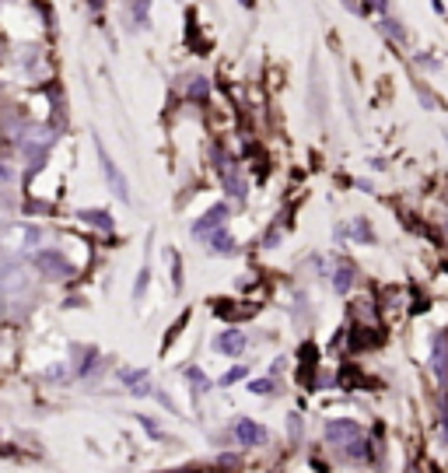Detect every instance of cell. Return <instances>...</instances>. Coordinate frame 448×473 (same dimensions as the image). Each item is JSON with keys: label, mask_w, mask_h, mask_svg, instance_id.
<instances>
[{"label": "cell", "mask_w": 448, "mask_h": 473, "mask_svg": "<svg viewBox=\"0 0 448 473\" xmlns=\"http://www.w3.org/2000/svg\"><path fill=\"white\" fill-rule=\"evenodd\" d=\"M95 151H98V161H102V172H105V179L112 182V189H116V196H119V200H130V186H126V179L119 175V168L112 165V158L105 154V147H102V140H95Z\"/></svg>", "instance_id": "obj_1"}, {"label": "cell", "mask_w": 448, "mask_h": 473, "mask_svg": "<svg viewBox=\"0 0 448 473\" xmlns=\"http://www.w3.org/2000/svg\"><path fill=\"white\" fill-rule=\"evenodd\" d=\"M36 263H39L43 277H50V281H60V277H67V274H70V263H67L60 253H53V249L39 253V256H36Z\"/></svg>", "instance_id": "obj_2"}, {"label": "cell", "mask_w": 448, "mask_h": 473, "mask_svg": "<svg viewBox=\"0 0 448 473\" xmlns=\"http://www.w3.org/2000/svg\"><path fill=\"white\" fill-rule=\"evenodd\" d=\"M224 217H228V207H224V203H217V207H210V210L200 217V224H196L193 231H196V235H203L207 228H210V231H217V228L224 224Z\"/></svg>", "instance_id": "obj_3"}, {"label": "cell", "mask_w": 448, "mask_h": 473, "mask_svg": "<svg viewBox=\"0 0 448 473\" xmlns=\"http://www.w3.org/2000/svg\"><path fill=\"white\" fill-rule=\"evenodd\" d=\"M214 347H217V351H228V354H239V351L246 347V337L232 330L228 337H221V340H214Z\"/></svg>", "instance_id": "obj_4"}, {"label": "cell", "mask_w": 448, "mask_h": 473, "mask_svg": "<svg viewBox=\"0 0 448 473\" xmlns=\"http://www.w3.org/2000/svg\"><path fill=\"white\" fill-rule=\"evenodd\" d=\"M81 221H88V224H95V228H102V231L112 228V217H109L105 210H81Z\"/></svg>", "instance_id": "obj_5"}, {"label": "cell", "mask_w": 448, "mask_h": 473, "mask_svg": "<svg viewBox=\"0 0 448 473\" xmlns=\"http://www.w3.org/2000/svg\"><path fill=\"white\" fill-rule=\"evenodd\" d=\"M207 246H210L214 253H232V249H235V242H232V239H228V235H224V231H214L210 239H207Z\"/></svg>", "instance_id": "obj_6"}, {"label": "cell", "mask_w": 448, "mask_h": 473, "mask_svg": "<svg viewBox=\"0 0 448 473\" xmlns=\"http://www.w3.org/2000/svg\"><path fill=\"white\" fill-rule=\"evenodd\" d=\"M126 8L133 11V18H137V29H144V25H147V0H126Z\"/></svg>", "instance_id": "obj_7"}, {"label": "cell", "mask_w": 448, "mask_h": 473, "mask_svg": "<svg viewBox=\"0 0 448 473\" xmlns=\"http://www.w3.org/2000/svg\"><path fill=\"white\" fill-rule=\"evenodd\" d=\"M333 284H336V291H340V295H347V291H350V284H354V270H350V267H340Z\"/></svg>", "instance_id": "obj_8"}, {"label": "cell", "mask_w": 448, "mask_h": 473, "mask_svg": "<svg viewBox=\"0 0 448 473\" xmlns=\"http://www.w3.org/2000/svg\"><path fill=\"white\" fill-rule=\"evenodd\" d=\"M235 431H239L246 442H256V438H263V431H260L253 421H239V428H235Z\"/></svg>", "instance_id": "obj_9"}, {"label": "cell", "mask_w": 448, "mask_h": 473, "mask_svg": "<svg viewBox=\"0 0 448 473\" xmlns=\"http://www.w3.org/2000/svg\"><path fill=\"white\" fill-rule=\"evenodd\" d=\"M350 235H354V239H371V231H368V224H364V221H354Z\"/></svg>", "instance_id": "obj_10"}, {"label": "cell", "mask_w": 448, "mask_h": 473, "mask_svg": "<svg viewBox=\"0 0 448 473\" xmlns=\"http://www.w3.org/2000/svg\"><path fill=\"white\" fill-rule=\"evenodd\" d=\"M249 389H253L256 396H263V393H274V382H270V379H260V382H253Z\"/></svg>", "instance_id": "obj_11"}, {"label": "cell", "mask_w": 448, "mask_h": 473, "mask_svg": "<svg viewBox=\"0 0 448 473\" xmlns=\"http://www.w3.org/2000/svg\"><path fill=\"white\" fill-rule=\"evenodd\" d=\"M189 95H196V99H203V95H207V81H203V78H196V85L189 88Z\"/></svg>", "instance_id": "obj_12"}, {"label": "cell", "mask_w": 448, "mask_h": 473, "mask_svg": "<svg viewBox=\"0 0 448 473\" xmlns=\"http://www.w3.org/2000/svg\"><path fill=\"white\" fill-rule=\"evenodd\" d=\"M382 29H385V32H389V36H392V39H403V29H399V25H396V22H385V25H382Z\"/></svg>", "instance_id": "obj_13"}, {"label": "cell", "mask_w": 448, "mask_h": 473, "mask_svg": "<svg viewBox=\"0 0 448 473\" xmlns=\"http://www.w3.org/2000/svg\"><path fill=\"white\" fill-rule=\"evenodd\" d=\"M242 375H246V368H232V372H228V375H224V382H239V379H242Z\"/></svg>", "instance_id": "obj_14"}, {"label": "cell", "mask_w": 448, "mask_h": 473, "mask_svg": "<svg viewBox=\"0 0 448 473\" xmlns=\"http://www.w3.org/2000/svg\"><path fill=\"white\" fill-rule=\"evenodd\" d=\"M385 4L389 0H368V8H375V11H385Z\"/></svg>", "instance_id": "obj_15"}]
</instances>
